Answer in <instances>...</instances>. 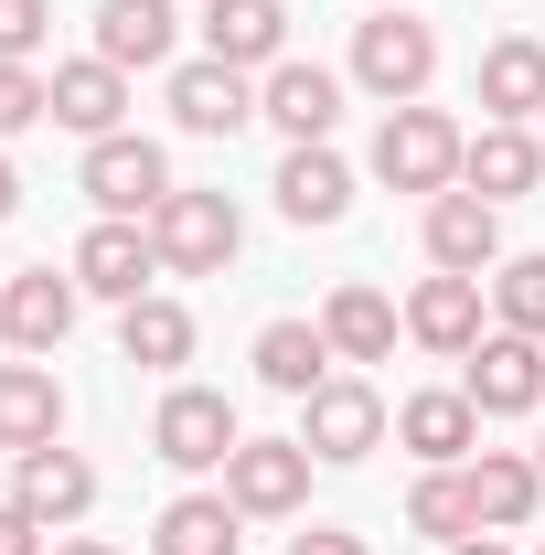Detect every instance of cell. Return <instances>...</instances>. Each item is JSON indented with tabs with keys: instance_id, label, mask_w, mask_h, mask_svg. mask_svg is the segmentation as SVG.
I'll list each match as a JSON object with an SVG mask.
<instances>
[{
	"instance_id": "obj_14",
	"label": "cell",
	"mask_w": 545,
	"mask_h": 555,
	"mask_svg": "<svg viewBox=\"0 0 545 555\" xmlns=\"http://www.w3.org/2000/svg\"><path fill=\"white\" fill-rule=\"evenodd\" d=\"M417 246H428V268L492 278V268H503V204H481V193H439V204L417 214Z\"/></svg>"
},
{
	"instance_id": "obj_37",
	"label": "cell",
	"mask_w": 545,
	"mask_h": 555,
	"mask_svg": "<svg viewBox=\"0 0 545 555\" xmlns=\"http://www.w3.org/2000/svg\"><path fill=\"white\" fill-rule=\"evenodd\" d=\"M439 555H514L503 534H460V545H439Z\"/></svg>"
},
{
	"instance_id": "obj_26",
	"label": "cell",
	"mask_w": 545,
	"mask_h": 555,
	"mask_svg": "<svg viewBox=\"0 0 545 555\" xmlns=\"http://www.w3.org/2000/svg\"><path fill=\"white\" fill-rule=\"evenodd\" d=\"M193 343H204V332H193V310H182L172 288H150V299L118 310V363H139V374H182Z\"/></svg>"
},
{
	"instance_id": "obj_2",
	"label": "cell",
	"mask_w": 545,
	"mask_h": 555,
	"mask_svg": "<svg viewBox=\"0 0 545 555\" xmlns=\"http://www.w3.org/2000/svg\"><path fill=\"white\" fill-rule=\"evenodd\" d=\"M353 86L375 96V107H417L428 96V75H439V22L428 11H364L353 22Z\"/></svg>"
},
{
	"instance_id": "obj_35",
	"label": "cell",
	"mask_w": 545,
	"mask_h": 555,
	"mask_svg": "<svg viewBox=\"0 0 545 555\" xmlns=\"http://www.w3.org/2000/svg\"><path fill=\"white\" fill-rule=\"evenodd\" d=\"M43 555H118V545H107V534H54Z\"/></svg>"
},
{
	"instance_id": "obj_34",
	"label": "cell",
	"mask_w": 545,
	"mask_h": 555,
	"mask_svg": "<svg viewBox=\"0 0 545 555\" xmlns=\"http://www.w3.org/2000/svg\"><path fill=\"white\" fill-rule=\"evenodd\" d=\"M0 555H43V524H33L22 502H0Z\"/></svg>"
},
{
	"instance_id": "obj_10",
	"label": "cell",
	"mask_w": 545,
	"mask_h": 555,
	"mask_svg": "<svg viewBox=\"0 0 545 555\" xmlns=\"http://www.w3.org/2000/svg\"><path fill=\"white\" fill-rule=\"evenodd\" d=\"M75 310H86V288H75V268H11V288H0V343L11 352H43L75 332Z\"/></svg>"
},
{
	"instance_id": "obj_24",
	"label": "cell",
	"mask_w": 545,
	"mask_h": 555,
	"mask_svg": "<svg viewBox=\"0 0 545 555\" xmlns=\"http://www.w3.org/2000/svg\"><path fill=\"white\" fill-rule=\"evenodd\" d=\"M172 43H182V11H172V0H97V43H86V54H107L118 75L172 65Z\"/></svg>"
},
{
	"instance_id": "obj_6",
	"label": "cell",
	"mask_w": 545,
	"mask_h": 555,
	"mask_svg": "<svg viewBox=\"0 0 545 555\" xmlns=\"http://www.w3.org/2000/svg\"><path fill=\"white\" fill-rule=\"evenodd\" d=\"M385 427H396V406H385L364 374H332L321 396H300V427H289V438H300L321 470H353V460H375V449H385Z\"/></svg>"
},
{
	"instance_id": "obj_12",
	"label": "cell",
	"mask_w": 545,
	"mask_h": 555,
	"mask_svg": "<svg viewBox=\"0 0 545 555\" xmlns=\"http://www.w3.org/2000/svg\"><path fill=\"white\" fill-rule=\"evenodd\" d=\"M257 118H268L289 150H300V139H332V129H342V75H332V65H300V54H278V65L257 75Z\"/></svg>"
},
{
	"instance_id": "obj_23",
	"label": "cell",
	"mask_w": 545,
	"mask_h": 555,
	"mask_svg": "<svg viewBox=\"0 0 545 555\" xmlns=\"http://www.w3.org/2000/svg\"><path fill=\"white\" fill-rule=\"evenodd\" d=\"M150 555H246V513L214 491H172L161 502V524H150Z\"/></svg>"
},
{
	"instance_id": "obj_29",
	"label": "cell",
	"mask_w": 545,
	"mask_h": 555,
	"mask_svg": "<svg viewBox=\"0 0 545 555\" xmlns=\"http://www.w3.org/2000/svg\"><path fill=\"white\" fill-rule=\"evenodd\" d=\"M407 534H417V545H460V534H481V513H471V491H460V470H417Z\"/></svg>"
},
{
	"instance_id": "obj_28",
	"label": "cell",
	"mask_w": 545,
	"mask_h": 555,
	"mask_svg": "<svg viewBox=\"0 0 545 555\" xmlns=\"http://www.w3.org/2000/svg\"><path fill=\"white\" fill-rule=\"evenodd\" d=\"M118 118H129V75L107 65V54L54 65V129H75V139H118Z\"/></svg>"
},
{
	"instance_id": "obj_27",
	"label": "cell",
	"mask_w": 545,
	"mask_h": 555,
	"mask_svg": "<svg viewBox=\"0 0 545 555\" xmlns=\"http://www.w3.org/2000/svg\"><path fill=\"white\" fill-rule=\"evenodd\" d=\"M481 118H503V129H535L545 118V43L535 33H503L481 54Z\"/></svg>"
},
{
	"instance_id": "obj_40",
	"label": "cell",
	"mask_w": 545,
	"mask_h": 555,
	"mask_svg": "<svg viewBox=\"0 0 545 555\" xmlns=\"http://www.w3.org/2000/svg\"><path fill=\"white\" fill-rule=\"evenodd\" d=\"M535 139H545V118H535Z\"/></svg>"
},
{
	"instance_id": "obj_19",
	"label": "cell",
	"mask_w": 545,
	"mask_h": 555,
	"mask_svg": "<svg viewBox=\"0 0 545 555\" xmlns=\"http://www.w3.org/2000/svg\"><path fill=\"white\" fill-rule=\"evenodd\" d=\"M545 182V139L535 129H503V118H481L471 150H460V193H481V204H524Z\"/></svg>"
},
{
	"instance_id": "obj_17",
	"label": "cell",
	"mask_w": 545,
	"mask_h": 555,
	"mask_svg": "<svg viewBox=\"0 0 545 555\" xmlns=\"http://www.w3.org/2000/svg\"><path fill=\"white\" fill-rule=\"evenodd\" d=\"M460 491H471L481 534H524V524L545 513V470L524 460V449H471V460H460Z\"/></svg>"
},
{
	"instance_id": "obj_4",
	"label": "cell",
	"mask_w": 545,
	"mask_h": 555,
	"mask_svg": "<svg viewBox=\"0 0 545 555\" xmlns=\"http://www.w3.org/2000/svg\"><path fill=\"white\" fill-rule=\"evenodd\" d=\"M150 246H161V278H225L236 246H246V214H236V193H193L182 182L150 214Z\"/></svg>"
},
{
	"instance_id": "obj_25",
	"label": "cell",
	"mask_w": 545,
	"mask_h": 555,
	"mask_svg": "<svg viewBox=\"0 0 545 555\" xmlns=\"http://www.w3.org/2000/svg\"><path fill=\"white\" fill-rule=\"evenodd\" d=\"M321 332H332L342 363H385V352H396V332H407V310H396L375 278H342L332 299H321Z\"/></svg>"
},
{
	"instance_id": "obj_3",
	"label": "cell",
	"mask_w": 545,
	"mask_h": 555,
	"mask_svg": "<svg viewBox=\"0 0 545 555\" xmlns=\"http://www.w3.org/2000/svg\"><path fill=\"white\" fill-rule=\"evenodd\" d=\"M75 193H86L97 214H118V224H150V214L172 204L182 182H172V150H161V139L118 129V139H86V171H75Z\"/></svg>"
},
{
	"instance_id": "obj_31",
	"label": "cell",
	"mask_w": 545,
	"mask_h": 555,
	"mask_svg": "<svg viewBox=\"0 0 545 555\" xmlns=\"http://www.w3.org/2000/svg\"><path fill=\"white\" fill-rule=\"evenodd\" d=\"M43 118H54V75L43 65H0V139L43 129Z\"/></svg>"
},
{
	"instance_id": "obj_41",
	"label": "cell",
	"mask_w": 545,
	"mask_h": 555,
	"mask_svg": "<svg viewBox=\"0 0 545 555\" xmlns=\"http://www.w3.org/2000/svg\"><path fill=\"white\" fill-rule=\"evenodd\" d=\"M535 555H545V545H535Z\"/></svg>"
},
{
	"instance_id": "obj_22",
	"label": "cell",
	"mask_w": 545,
	"mask_h": 555,
	"mask_svg": "<svg viewBox=\"0 0 545 555\" xmlns=\"http://www.w3.org/2000/svg\"><path fill=\"white\" fill-rule=\"evenodd\" d=\"M246 363H257V385H268V396H289V406H300V396H321V385H332L342 352H332V332H321V321H268Z\"/></svg>"
},
{
	"instance_id": "obj_1",
	"label": "cell",
	"mask_w": 545,
	"mask_h": 555,
	"mask_svg": "<svg viewBox=\"0 0 545 555\" xmlns=\"http://www.w3.org/2000/svg\"><path fill=\"white\" fill-rule=\"evenodd\" d=\"M460 150L471 129L449 118V107H385V129H375V182L385 193H417V204H439V193H460Z\"/></svg>"
},
{
	"instance_id": "obj_39",
	"label": "cell",
	"mask_w": 545,
	"mask_h": 555,
	"mask_svg": "<svg viewBox=\"0 0 545 555\" xmlns=\"http://www.w3.org/2000/svg\"><path fill=\"white\" fill-rule=\"evenodd\" d=\"M0 288H11V268H0Z\"/></svg>"
},
{
	"instance_id": "obj_5",
	"label": "cell",
	"mask_w": 545,
	"mask_h": 555,
	"mask_svg": "<svg viewBox=\"0 0 545 555\" xmlns=\"http://www.w3.org/2000/svg\"><path fill=\"white\" fill-rule=\"evenodd\" d=\"M236 438H246V416H236L225 385H172V396L150 406V460H161V470H225Z\"/></svg>"
},
{
	"instance_id": "obj_21",
	"label": "cell",
	"mask_w": 545,
	"mask_h": 555,
	"mask_svg": "<svg viewBox=\"0 0 545 555\" xmlns=\"http://www.w3.org/2000/svg\"><path fill=\"white\" fill-rule=\"evenodd\" d=\"M204 54L236 75H268L289 54V0H204Z\"/></svg>"
},
{
	"instance_id": "obj_8",
	"label": "cell",
	"mask_w": 545,
	"mask_h": 555,
	"mask_svg": "<svg viewBox=\"0 0 545 555\" xmlns=\"http://www.w3.org/2000/svg\"><path fill=\"white\" fill-rule=\"evenodd\" d=\"M460 396H471L481 416H535V406H545V343L492 321V332L460 352Z\"/></svg>"
},
{
	"instance_id": "obj_20",
	"label": "cell",
	"mask_w": 545,
	"mask_h": 555,
	"mask_svg": "<svg viewBox=\"0 0 545 555\" xmlns=\"http://www.w3.org/2000/svg\"><path fill=\"white\" fill-rule=\"evenodd\" d=\"M54 438H65V385H54V363L11 352V363H0V449L33 460V449H54Z\"/></svg>"
},
{
	"instance_id": "obj_38",
	"label": "cell",
	"mask_w": 545,
	"mask_h": 555,
	"mask_svg": "<svg viewBox=\"0 0 545 555\" xmlns=\"http://www.w3.org/2000/svg\"><path fill=\"white\" fill-rule=\"evenodd\" d=\"M535 470H545V438H535Z\"/></svg>"
},
{
	"instance_id": "obj_11",
	"label": "cell",
	"mask_w": 545,
	"mask_h": 555,
	"mask_svg": "<svg viewBox=\"0 0 545 555\" xmlns=\"http://www.w3.org/2000/svg\"><path fill=\"white\" fill-rule=\"evenodd\" d=\"M481 299H492V278H460V268H428L407 288V343L439 352V363H460L481 343Z\"/></svg>"
},
{
	"instance_id": "obj_33",
	"label": "cell",
	"mask_w": 545,
	"mask_h": 555,
	"mask_svg": "<svg viewBox=\"0 0 545 555\" xmlns=\"http://www.w3.org/2000/svg\"><path fill=\"white\" fill-rule=\"evenodd\" d=\"M289 555H375V545L342 534V524H310V534H289Z\"/></svg>"
},
{
	"instance_id": "obj_15",
	"label": "cell",
	"mask_w": 545,
	"mask_h": 555,
	"mask_svg": "<svg viewBox=\"0 0 545 555\" xmlns=\"http://www.w3.org/2000/svg\"><path fill=\"white\" fill-rule=\"evenodd\" d=\"M396 449H417L428 470H460L481 449V406L460 385H417V396H396Z\"/></svg>"
},
{
	"instance_id": "obj_9",
	"label": "cell",
	"mask_w": 545,
	"mask_h": 555,
	"mask_svg": "<svg viewBox=\"0 0 545 555\" xmlns=\"http://www.w3.org/2000/svg\"><path fill=\"white\" fill-rule=\"evenodd\" d=\"M65 268H75V288H86V299H118V310H129V299H150V278H161V246H150V224L97 214V224L75 235Z\"/></svg>"
},
{
	"instance_id": "obj_32",
	"label": "cell",
	"mask_w": 545,
	"mask_h": 555,
	"mask_svg": "<svg viewBox=\"0 0 545 555\" xmlns=\"http://www.w3.org/2000/svg\"><path fill=\"white\" fill-rule=\"evenodd\" d=\"M54 33V0H0V65H33Z\"/></svg>"
},
{
	"instance_id": "obj_13",
	"label": "cell",
	"mask_w": 545,
	"mask_h": 555,
	"mask_svg": "<svg viewBox=\"0 0 545 555\" xmlns=\"http://www.w3.org/2000/svg\"><path fill=\"white\" fill-rule=\"evenodd\" d=\"M11 502L33 513V524H54V534H75L86 513H97V460L86 449H33V460H11Z\"/></svg>"
},
{
	"instance_id": "obj_16",
	"label": "cell",
	"mask_w": 545,
	"mask_h": 555,
	"mask_svg": "<svg viewBox=\"0 0 545 555\" xmlns=\"http://www.w3.org/2000/svg\"><path fill=\"white\" fill-rule=\"evenodd\" d=\"M172 118L193 139H236L246 118H257V75H236V65H214V54H193V65H172V96H161Z\"/></svg>"
},
{
	"instance_id": "obj_36",
	"label": "cell",
	"mask_w": 545,
	"mask_h": 555,
	"mask_svg": "<svg viewBox=\"0 0 545 555\" xmlns=\"http://www.w3.org/2000/svg\"><path fill=\"white\" fill-rule=\"evenodd\" d=\"M22 214V171H11V150H0V224Z\"/></svg>"
},
{
	"instance_id": "obj_7",
	"label": "cell",
	"mask_w": 545,
	"mask_h": 555,
	"mask_svg": "<svg viewBox=\"0 0 545 555\" xmlns=\"http://www.w3.org/2000/svg\"><path fill=\"white\" fill-rule=\"evenodd\" d=\"M310 449L300 438H236V460H225V502L246 513V524H289V513H310Z\"/></svg>"
},
{
	"instance_id": "obj_30",
	"label": "cell",
	"mask_w": 545,
	"mask_h": 555,
	"mask_svg": "<svg viewBox=\"0 0 545 555\" xmlns=\"http://www.w3.org/2000/svg\"><path fill=\"white\" fill-rule=\"evenodd\" d=\"M492 321L545 343V246H524V257H503V268H492Z\"/></svg>"
},
{
	"instance_id": "obj_18",
	"label": "cell",
	"mask_w": 545,
	"mask_h": 555,
	"mask_svg": "<svg viewBox=\"0 0 545 555\" xmlns=\"http://www.w3.org/2000/svg\"><path fill=\"white\" fill-rule=\"evenodd\" d=\"M268 193H278V214H289L300 235H310V224H342V214H353V160H342L332 139H300V150L278 160Z\"/></svg>"
}]
</instances>
